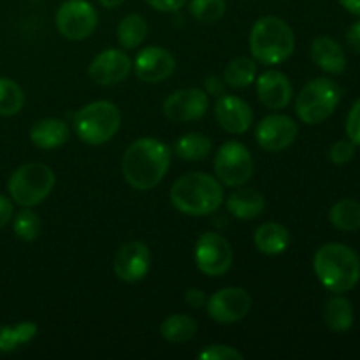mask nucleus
Returning a JSON list of instances; mask_svg holds the SVG:
<instances>
[{"label":"nucleus","mask_w":360,"mask_h":360,"mask_svg":"<svg viewBox=\"0 0 360 360\" xmlns=\"http://www.w3.org/2000/svg\"><path fill=\"white\" fill-rule=\"evenodd\" d=\"M197 333V323L195 320L190 315H183V313H178V315H171L169 319H165L164 322L160 323V336L164 338L165 341L174 345L188 343L190 340H193Z\"/></svg>","instance_id":"obj_25"},{"label":"nucleus","mask_w":360,"mask_h":360,"mask_svg":"<svg viewBox=\"0 0 360 360\" xmlns=\"http://www.w3.org/2000/svg\"><path fill=\"white\" fill-rule=\"evenodd\" d=\"M37 323L21 322L16 326H7L0 329V352L9 354L21 345H27L37 336Z\"/></svg>","instance_id":"obj_29"},{"label":"nucleus","mask_w":360,"mask_h":360,"mask_svg":"<svg viewBox=\"0 0 360 360\" xmlns=\"http://www.w3.org/2000/svg\"><path fill=\"white\" fill-rule=\"evenodd\" d=\"M200 360H243L245 355L227 345H211L199 354Z\"/></svg>","instance_id":"obj_33"},{"label":"nucleus","mask_w":360,"mask_h":360,"mask_svg":"<svg viewBox=\"0 0 360 360\" xmlns=\"http://www.w3.org/2000/svg\"><path fill=\"white\" fill-rule=\"evenodd\" d=\"M76 136L90 146H101L111 141L122 127V112L109 101L86 104L74 115Z\"/></svg>","instance_id":"obj_5"},{"label":"nucleus","mask_w":360,"mask_h":360,"mask_svg":"<svg viewBox=\"0 0 360 360\" xmlns=\"http://www.w3.org/2000/svg\"><path fill=\"white\" fill-rule=\"evenodd\" d=\"M250 51L255 62L280 65L295 49V35L290 25L278 16H262L250 30Z\"/></svg>","instance_id":"obj_4"},{"label":"nucleus","mask_w":360,"mask_h":360,"mask_svg":"<svg viewBox=\"0 0 360 360\" xmlns=\"http://www.w3.org/2000/svg\"><path fill=\"white\" fill-rule=\"evenodd\" d=\"M227 210L238 220H253L264 213L266 199H264L262 193L253 188H239L229 195Z\"/></svg>","instance_id":"obj_21"},{"label":"nucleus","mask_w":360,"mask_h":360,"mask_svg":"<svg viewBox=\"0 0 360 360\" xmlns=\"http://www.w3.org/2000/svg\"><path fill=\"white\" fill-rule=\"evenodd\" d=\"M185 302L193 309L206 308V302H207L206 292H202L200 288H190V290H186L185 294Z\"/></svg>","instance_id":"obj_37"},{"label":"nucleus","mask_w":360,"mask_h":360,"mask_svg":"<svg viewBox=\"0 0 360 360\" xmlns=\"http://www.w3.org/2000/svg\"><path fill=\"white\" fill-rule=\"evenodd\" d=\"M217 179L225 186L238 188L250 181L253 174V157L248 148L238 141L221 144L214 157Z\"/></svg>","instance_id":"obj_8"},{"label":"nucleus","mask_w":360,"mask_h":360,"mask_svg":"<svg viewBox=\"0 0 360 360\" xmlns=\"http://www.w3.org/2000/svg\"><path fill=\"white\" fill-rule=\"evenodd\" d=\"M311 60L323 72L340 76L347 69V55L338 41L327 35H320L311 44Z\"/></svg>","instance_id":"obj_19"},{"label":"nucleus","mask_w":360,"mask_h":360,"mask_svg":"<svg viewBox=\"0 0 360 360\" xmlns=\"http://www.w3.org/2000/svg\"><path fill=\"white\" fill-rule=\"evenodd\" d=\"M211 150H213V143H211L210 137L200 132L185 134L174 143V153L181 160L188 162L204 160V158L210 157Z\"/></svg>","instance_id":"obj_24"},{"label":"nucleus","mask_w":360,"mask_h":360,"mask_svg":"<svg viewBox=\"0 0 360 360\" xmlns=\"http://www.w3.org/2000/svg\"><path fill=\"white\" fill-rule=\"evenodd\" d=\"M171 202L190 217H207L224 202L221 183L206 172H188L171 186Z\"/></svg>","instance_id":"obj_3"},{"label":"nucleus","mask_w":360,"mask_h":360,"mask_svg":"<svg viewBox=\"0 0 360 360\" xmlns=\"http://www.w3.org/2000/svg\"><path fill=\"white\" fill-rule=\"evenodd\" d=\"M98 2H101V6L108 7V9H112V7L122 6V4L125 2V0H98Z\"/></svg>","instance_id":"obj_42"},{"label":"nucleus","mask_w":360,"mask_h":360,"mask_svg":"<svg viewBox=\"0 0 360 360\" xmlns=\"http://www.w3.org/2000/svg\"><path fill=\"white\" fill-rule=\"evenodd\" d=\"M347 136L355 146H360V98L352 105L347 118Z\"/></svg>","instance_id":"obj_35"},{"label":"nucleus","mask_w":360,"mask_h":360,"mask_svg":"<svg viewBox=\"0 0 360 360\" xmlns=\"http://www.w3.org/2000/svg\"><path fill=\"white\" fill-rule=\"evenodd\" d=\"M257 250L266 255H280L290 245V232L285 225L276 221H267L262 224L253 234Z\"/></svg>","instance_id":"obj_22"},{"label":"nucleus","mask_w":360,"mask_h":360,"mask_svg":"<svg viewBox=\"0 0 360 360\" xmlns=\"http://www.w3.org/2000/svg\"><path fill=\"white\" fill-rule=\"evenodd\" d=\"M55 172L46 164L30 162L11 174L7 181L9 195L18 206L34 207L39 206L44 199H48L49 193L55 188Z\"/></svg>","instance_id":"obj_7"},{"label":"nucleus","mask_w":360,"mask_h":360,"mask_svg":"<svg viewBox=\"0 0 360 360\" xmlns=\"http://www.w3.org/2000/svg\"><path fill=\"white\" fill-rule=\"evenodd\" d=\"M313 269L320 283L333 294H347L360 280L359 255L341 243H327L316 250Z\"/></svg>","instance_id":"obj_2"},{"label":"nucleus","mask_w":360,"mask_h":360,"mask_svg":"<svg viewBox=\"0 0 360 360\" xmlns=\"http://www.w3.org/2000/svg\"><path fill=\"white\" fill-rule=\"evenodd\" d=\"M13 220V202L9 197L0 193V229L6 227Z\"/></svg>","instance_id":"obj_40"},{"label":"nucleus","mask_w":360,"mask_h":360,"mask_svg":"<svg viewBox=\"0 0 360 360\" xmlns=\"http://www.w3.org/2000/svg\"><path fill=\"white\" fill-rule=\"evenodd\" d=\"M348 13L355 14V16H360V0H338Z\"/></svg>","instance_id":"obj_41"},{"label":"nucleus","mask_w":360,"mask_h":360,"mask_svg":"<svg viewBox=\"0 0 360 360\" xmlns=\"http://www.w3.org/2000/svg\"><path fill=\"white\" fill-rule=\"evenodd\" d=\"M115 274L125 283H137L150 273L151 253L144 243L129 241L118 250L115 257Z\"/></svg>","instance_id":"obj_14"},{"label":"nucleus","mask_w":360,"mask_h":360,"mask_svg":"<svg viewBox=\"0 0 360 360\" xmlns=\"http://www.w3.org/2000/svg\"><path fill=\"white\" fill-rule=\"evenodd\" d=\"M207 315L213 322L229 326L241 322L252 309V297L241 287H227L214 292L206 302Z\"/></svg>","instance_id":"obj_11"},{"label":"nucleus","mask_w":360,"mask_h":360,"mask_svg":"<svg viewBox=\"0 0 360 360\" xmlns=\"http://www.w3.org/2000/svg\"><path fill=\"white\" fill-rule=\"evenodd\" d=\"M232 259H234V253H232L231 245L218 232H204L197 239L193 260L200 273L206 276H224L232 267Z\"/></svg>","instance_id":"obj_10"},{"label":"nucleus","mask_w":360,"mask_h":360,"mask_svg":"<svg viewBox=\"0 0 360 360\" xmlns=\"http://www.w3.org/2000/svg\"><path fill=\"white\" fill-rule=\"evenodd\" d=\"M210 108V95L200 88L176 90L165 98L164 115L171 122L190 123L204 118Z\"/></svg>","instance_id":"obj_12"},{"label":"nucleus","mask_w":360,"mask_h":360,"mask_svg":"<svg viewBox=\"0 0 360 360\" xmlns=\"http://www.w3.org/2000/svg\"><path fill=\"white\" fill-rule=\"evenodd\" d=\"M151 9L158 11V13H176L181 9L188 0H144Z\"/></svg>","instance_id":"obj_36"},{"label":"nucleus","mask_w":360,"mask_h":360,"mask_svg":"<svg viewBox=\"0 0 360 360\" xmlns=\"http://www.w3.org/2000/svg\"><path fill=\"white\" fill-rule=\"evenodd\" d=\"M188 7L190 14L202 25L217 23L227 9L225 0H190Z\"/></svg>","instance_id":"obj_32"},{"label":"nucleus","mask_w":360,"mask_h":360,"mask_svg":"<svg viewBox=\"0 0 360 360\" xmlns=\"http://www.w3.org/2000/svg\"><path fill=\"white\" fill-rule=\"evenodd\" d=\"M132 69L129 55L122 49H104L91 60L88 67V76L95 84L112 86L127 79Z\"/></svg>","instance_id":"obj_16"},{"label":"nucleus","mask_w":360,"mask_h":360,"mask_svg":"<svg viewBox=\"0 0 360 360\" xmlns=\"http://www.w3.org/2000/svg\"><path fill=\"white\" fill-rule=\"evenodd\" d=\"M340 84L329 77H316L309 81L295 98V112L306 125H319L334 115L341 101Z\"/></svg>","instance_id":"obj_6"},{"label":"nucleus","mask_w":360,"mask_h":360,"mask_svg":"<svg viewBox=\"0 0 360 360\" xmlns=\"http://www.w3.org/2000/svg\"><path fill=\"white\" fill-rule=\"evenodd\" d=\"M355 144L352 141H338L330 146L329 158L336 165H347L354 158Z\"/></svg>","instance_id":"obj_34"},{"label":"nucleus","mask_w":360,"mask_h":360,"mask_svg":"<svg viewBox=\"0 0 360 360\" xmlns=\"http://www.w3.org/2000/svg\"><path fill=\"white\" fill-rule=\"evenodd\" d=\"M171 148L153 137H141L127 148L122 158L123 178L132 188L151 190L165 178L171 167Z\"/></svg>","instance_id":"obj_1"},{"label":"nucleus","mask_w":360,"mask_h":360,"mask_svg":"<svg viewBox=\"0 0 360 360\" xmlns=\"http://www.w3.org/2000/svg\"><path fill=\"white\" fill-rule=\"evenodd\" d=\"M297 132V123L290 116L269 115L260 120L255 130V137L262 150L269 151V153H280L292 146Z\"/></svg>","instance_id":"obj_13"},{"label":"nucleus","mask_w":360,"mask_h":360,"mask_svg":"<svg viewBox=\"0 0 360 360\" xmlns=\"http://www.w3.org/2000/svg\"><path fill=\"white\" fill-rule=\"evenodd\" d=\"M323 319H326V326L333 333H347L354 326V306H352V302L347 297H341L340 294L338 297H333L327 302Z\"/></svg>","instance_id":"obj_23"},{"label":"nucleus","mask_w":360,"mask_h":360,"mask_svg":"<svg viewBox=\"0 0 360 360\" xmlns=\"http://www.w3.org/2000/svg\"><path fill=\"white\" fill-rule=\"evenodd\" d=\"M217 122L225 132L245 134L248 132L253 123V111L248 102L236 95H221L214 105Z\"/></svg>","instance_id":"obj_17"},{"label":"nucleus","mask_w":360,"mask_h":360,"mask_svg":"<svg viewBox=\"0 0 360 360\" xmlns=\"http://www.w3.org/2000/svg\"><path fill=\"white\" fill-rule=\"evenodd\" d=\"M97 11L88 0H65L56 11V28L69 41L88 39L97 28Z\"/></svg>","instance_id":"obj_9"},{"label":"nucleus","mask_w":360,"mask_h":360,"mask_svg":"<svg viewBox=\"0 0 360 360\" xmlns=\"http://www.w3.org/2000/svg\"><path fill=\"white\" fill-rule=\"evenodd\" d=\"M136 76L144 83L157 84L169 79L176 70V58L160 46H148L137 53L134 60Z\"/></svg>","instance_id":"obj_15"},{"label":"nucleus","mask_w":360,"mask_h":360,"mask_svg":"<svg viewBox=\"0 0 360 360\" xmlns=\"http://www.w3.org/2000/svg\"><path fill=\"white\" fill-rule=\"evenodd\" d=\"M25 104V94L16 81L0 77V116H14Z\"/></svg>","instance_id":"obj_30"},{"label":"nucleus","mask_w":360,"mask_h":360,"mask_svg":"<svg viewBox=\"0 0 360 360\" xmlns=\"http://www.w3.org/2000/svg\"><path fill=\"white\" fill-rule=\"evenodd\" d=\"M13 231L21 241H35L41 234V218L30 207H23L13 220Z\"/></svg>","instance_id":"obj_31"},{"label":"nucleus","mask_w":360,"mask_h":360,"mask_svg":"<svg viewBox=\"0 0 360 360\" xmlns=\"http://www.w3.org/2000/svg\"><path fill=\"white\" fill-rule=\"evenodd\" d=\"M257 79V62L248 56L231 60L224 70L225 84L232 88H246Z\"/></svg>","instance_id":"obj_28"},{"label":"nucleus","mask_w":360,"mask_h":360,"mask_svg":"<svg viewBox=\"0 0 360 360\" xmlns=\"http://www.w3.org/2000/svg\"><path fill=\"white\" fill-rule=\"evenodd\" d=\"M255 81L259 101L267 109L280 111V109L288 108V104L292 102V95H294V86L283 72L274 69L266 70Z\"/></svg>","instance_id":"obj_18"},{"label":"nucleus","mask_w":360,"mask_h":360,"mask_svg":"<svg viewBox=\"0 0 360 360\" xmlns=\"http://www.w3.org/2000/svg\"><path fill=\"white\" fill-rule=\"evenodd\" d=\"M69 127L60 118L39 120L30 129V141L39 150H58L69 141Z\"/></svg>","instance_id":"obj_20"},{"label":"nucleus","mask_w":360,"mask_h":360,"mask_svg":"<svg viewBox=\"0 0 360 360\" xmlns=\"http://www.w3.org/2000/svg\"><path fill=\"white\" fill-rule=\"evenodd\" d=\"M347 44L354 53L360 55V20L352 23L347 30Z\"/></svg>","instance_id":"obj_39"},{"label":"nucleus","mask_w":360,"mask_h":360,"mask_svg":"<svg viewBox=\"0 0 360 360\" xmlns=\"http://www.w3.org/2000/svg\"><path fill=\"white\" fill-rule=\"evenodd\" d=\"M148 35V21L141 14H129L123 18L116 30V37L122 48L136 49L143 44Z\"/></svg>","instance_id":"obj_26"},{"label":"nucleus","mask_w":360,"mask_h":360,"mask_svg":"<svg viewBox=\"0 0 360 360\" xmlns=\"http://www.w3.org/2000/svg\"><path fill=\"white\" fill-rule=\"evenodd\" d=\"M204 91L213 97H221L225 95V81L218 76H207L204 79Z\"/></svg>","instance_id":"obj_38"},{"label":"nucleus","mask_w":360,"mask_h":360,"mask_svg":"<svg viewBox=\"0 0 360 360\" xmlns=\"http://www.w3.org/2000/svg\"><path fill=\"white\" fill-rule=\"evenodd\" d=\"M329 220L338 231L355 232L360 229V202L354 199L338 200L329 211Z\"/></svg>","instance_id":"obj_27"}]
</instances>
